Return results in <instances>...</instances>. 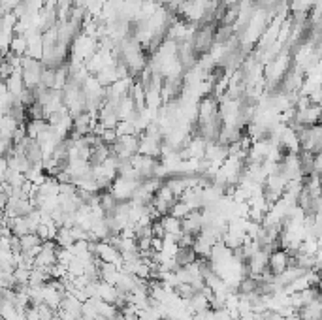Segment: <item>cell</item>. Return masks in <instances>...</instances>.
Wrapping results in <instances>:
<instances>
[{
	"label": "cell",
	"mask_w": 322,
	"mask_h": 320,
	"mask_svg": "<svg viewBox=\"0 0 322 320\" xmlns=\"http://www.w3.org/2000/svg\"><path fill=\"white\" fill-rule=\"evenodd\" d=\"M203 228V217L202 209H190L186 213L185 219H181V232L190 234V236H198Z\"/></svg>",
	"instance_id": "cell-1"
},
{
	"label": "cell",
	"mask_w": 322,
	"mask_h": 320,
	"mask_svg": "<svg viewBox=\"0 0 322 320\" xmlns=\"http://www.w3.org/2000/svg\"><path fill=\"white\" fill-rule=\"evenodd\" d=\"M288 268V254L283 249H277L273 253L268 254V270L273 275H279L281 271H285Z\"/></svg>",
	"instance_id": "cell-2"
},
{
	"label": "cell",
	"mask_w": 322,
	"mask_h": 320,
	"mask_svg": "<svg viewBox=\"0 0 322 320\" xmlns=\"http://www.w3.org/2000/svg\"><path fill=\"white\" fill-rule=\"evenodd\" d=\"M234 34H236L234 25H222V23H217V25H215V32H213V45H226Z\"/></svg>",
	"instance_id": "cell-3"
},
{
	"label": "cell",
	"mask_w": 322,
	"mask_h": 320,
	"mask_svg": "<svg viewBox=\"0 0 322 320\" xmlns=\"http://www.w3.org/2000/svg\"><path fill=\"white\" fill-rule=\"evenodd\" d=\"M119 268L115 264H108V262H102L98 264V275H100L102 283H108V285H115L119 277Z\"/></svg>",
	"instance_id": "cell-4"
},
{
	"label": "cell",
	"mask_w": 322,
	"mask_h": 320,
	"mask_svg": "<svg viewBox=\"0 0 322 320\" xmlns=\"http://www.w3.org/2000/svg\"><path fill=\"white\" fill-rule=\"evenodd\" d=\"M4 83H6V89H8V93L11 94V96H19L21 91L25 89V83H23V77H21L19 68H15V72H13Z\"/></svg>",
	"instance_id": "cell-5"
},
{
	"label": "cell",
	"mask_w": 322,
	"mask_h": 320,
	"mask_svg": "<svg viewBox=\"0 0 322 320\" xmlns=\"http://www.w3.org/2000/svg\"><path fill=\"white\" fill-rule=\"evenodd\" d=\"M173 260L177 266H188L196 260V253L192 247H179L175 254H173Z\"/></svg>",
	"instance_id": "cell-6"
},
{
	"label": "cell",
	"mask_w": 322,
	"mask_h": 320,
	"mask_svg": "<svg viewBox=\"0 0 322 320\" xmlns=\"http://www.w3.org/2000/svg\"><path fill=\"white\" fill-rule=\"evenodd\" d=\"M9 53H13L17 57L26 55V38L25 34H13L11 42H9Z\"/></svg>",
	"instance_id": "cell-7"
},
{
	"label": "cell",
	"mask_w": 322,
	"mask_h": 320,
	"mask_svg": "<svg viewBox=\"0 0 322 320\" xmlns=\"http://www.w3.org/2000/svg\"><path fill=\"white\" fill-rule=\"evenodd\" d=\"M53 241L59 245V247H62V249H70L72 245L76 243V241H74V237H72V234H70V228H66V226H59L57 236H55Z\"/></svg>",
	"instance_id": "cell-8"
},
{
	"label": "cell",
	"mask_w": 322,
	"mask_h": 320,
	"mask_svg": "<svg viewBox=\"0 0 322 320\" xmlns=\"http://www.w3.org/2000/svg\"><path fill=\"white\" fill-rule=\"evenodd\" d=\"M159 220H161V224H162V228H164V232H166V234L175 236V234L181 232V220L173 219L171 215H162Z\"/></svg>",
	"instance_id": "cell-9"
},
{
	"label": "cell",
	"mask_w": 322,
	"mask_h": 320,
	"mask_svg": "<svg viewBox=\"0 0 322 320\" xmlns=\"http://www.w3.org/2000/svg\"><path fill=\"white\" fill-rule=\"evenodd\" d=\"M25 175L21 173V171H15V169H6V173H4V183H8L11 188H21V186L25 185Z\"/></svg>",
	"instance_id": "cell-10"
},
{
	"label": "cell",
	"mask_w": 322,
	"mask_h": 320,
	"mask_svg": "<svg viewBox=\"0 0 322 320\" xmlns=\"http://www.w3.org/2000/svg\"><path fill=\"white\" fill-rule=\"evenodd\" d=\"M19 239H21V253H26V251H30L34 247L42 245V239L36 236V234H25V236H21Z\"/></svg>",
	"instance_id": "cell-11"
},
{
	"label": "cell",
	"mask_w": 322,
	"mask_h": 320,
	"mask_svg": "<svg viewBox=\"0 0 322 320\" xmlns=\"http://www.w3.org/2000/svg\"><path fill=\"white\" fill-rule=\"evenodd\" d=\"M188 211H190V207H188V205H186L185 202H183V200H175V203H173V205H171V207H169V213L168 215H171V217H173V219H185L186 217V213H188Z\"/></svg>",
	"instance_id": "cell-12"
},
{
	"label": "cell",
	"mask_w": 322,
	"mask_h": 320,
	"mask_svg": "<svg viewBox=\"0 0 322 320\" xmlns=\"http://www.w3.org/2000/svg\"><path fill=\"white\" fill-rule=\"evenodd\" d=\"M38 85L43 87V89H53V85H55V70L43 68L42 74H40V81H38Z\"/></svg>",
	"instance_id": "cell-13"
},
{
	"label": "cell",
	"mask_w": 322,
	"mask_h": 320,
	"mask_svg": "<svg viewBox=\"0 0 322 320\" xmlns=\"http://www.w3.org/2000/svg\"><path fill=\"white\" fill-rule=\"evenodd\" d=\"M151 239L153 237H138L136 239V249L138 253H144V251H151Z\"/></svg>",
	"instance_id": "cell-14"
},
{
	"label": "cell",
	"mask_w": 322,
	"mask_h": 320,
	"mask_svg": "<svg viewBox=\"0 0 322 320\" xmlns=\"http://www.w3.org/2000/svg\"><path fill=\"white\" fill-rule=\"evenodd\" d=\"M13 72H15V68L11 66L8 60H4V62L0 64V79H2V81H6Z\"/></svg>",
	"instance_id": "cell-15"
},
{
	"label": "cell",
	"mask_w": 322,
	"mask_h": 320,
	"mask_svg": "<svg viewBox=\"0 0 322 320\" xmlns=\"http://www.w3.org/2000/svg\"><path fill=\"white\" fill-rule=\"evenodd\" d=\"M25 136H26V127L25 125H17V128L13 130V134H11V144L17 145Z\"/></svg>",
	"instance_id": "cell-16"
},
{
	"label": "cell",
	"mask_w": 322,
	"mask_h": 320,
	"mask_svg": "<svg viewBox=\"0 0 322 320\" xmlns=\"http://www.w3.org/2000/svg\"><path fill=\"white\" fill-rule=\"evenodd\" d=\"M262 320H285V319H283V317H281L277 311L266 309V311H262Z\"/></svg>",
	"instance_id": "cell-17"
},
{
	"label": "cell",
	"mask_w": 322,
	"mask_h": 320,
	"mask_svg": "<svg viewBox=\"0 0 322 320\" xmlns=\"http://www.w3.org/2000/svg\"><path fill=\"white\" fill-rule=\"evenodd\" d=\"M4 57H6V53H4V51L0 49V64H2V62H4Z\"/></svg>",
	"instance_id": "cell-18"
}]
</instances>
